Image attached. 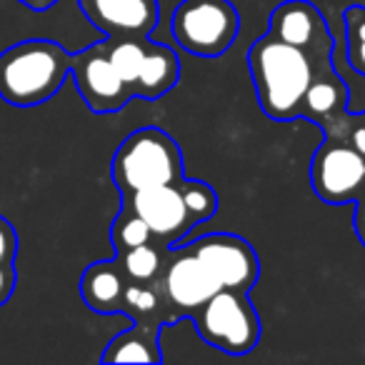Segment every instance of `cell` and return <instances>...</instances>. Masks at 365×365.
Instances as JSON below:
<instances>
[{"label":"cell","instance_id":"6da1fadb","mask_svg":"<svg viewBox=\"0 0 365 365\" xmlns=\"http://www.w3.org/2000/svg\"><path fill=\"white\" fill-rule=\"evenodd\" d=\"M248 68L265 115L278 123L300 118L303 98L313 83V63L303 48L268 31L250 46Z\"/></svg>","mask_w":365,"mask_h":365},{"label":"cell","instance_id":"7a4b0ae2","mask_svg":"<svg viewBox=\"0 0 365 365\" xmlns=\"http://www.w3.org/2000/svg\"><path fill=\"white\" fill-rule=\"evenodd\" d=\"M71 58L61 43L33 38L0 53V98L13 108H36L51 101L71 73Z\"/></svg>","mask_w":365,"mask_h":365},{"label":"cell","instance_id":"3957f363","mask_svg":"<svg viewBox=\"0 0 365 365\" xmlns=\"http://www.w3.org/2000/svg\"><path fill=\"white\" fill-rule=\"evenodd\" d=\"M110 175L120 195L148 185H173L182 180V153L175 138L160 128H140L118 145Z\"/></svg>","mask_w":365,"mask_h":365},{"label":"cell","instance_id":"277c9868","mask_svg":"<svg viewBox=\"0 0 365 365\" xmlns=\"http://www.w3.org/2000/svg\"><path fill=\"white\" fill-rule=\"evenodd\" d=\"M170 31L178 46L190 56L218 58L238 38L240 13L230 0H180Z\"/></svg>","mask_w":365,"mask_h":365},{"label":"cell","instance_id":"5b68a950","mask_svg":"<svg viewBox=\"0 0 365 365\" xmlns=\"http://www.w3.org/2000/svg\"><path fill=\"white\" fill-rule=\"evenodd\" d=\"M190 320L205 343L228 355L250 353L260 340V315L243 290L220 288Z\"/></svg>","mask_w":365,"mask_h":365},{"label":"cell","instance_id":"8992f818","mask_svg":"<svg viewBox=\"0 0 365 365\" xmlns=\"http://www.w3.org/2000/svg\"><path fill=\"white\" fill-rule=\"evenodd\" d=\"M310 185L328 205H345L365 193V155L348 140H328L310 163Z\"/></svg>","mask_w":365,"mask_h":365},{"label":"cell","instance_id":"52a82bcc","mask_svg":"<svg viewBox=\"0 0 365 365\" xmlns=\"http://www.w3.org/2000/svg\"><path fill=\"white\" fill-rule=\"evenodd\" d=\"M158 285L163 290V298L170 303L175 318H190L203 303H208L223 285L215 278V273L185 245V248H170L158 275Z\"/></svg>","mask_w":365,"mask_h":365},{"label":"cell","instance_id":"ba28073f","mask_svg":"<svg viewBox=\"0 0 365 365\" xmlns=\"http://www.w3.org/2000/svg\"><path fill=\"white\" fill-rule=\"evenodd\" d=\"M123 205L130 208L150 228L158 243L170 245V248H175L198 225L182 200L180 182L148 185V188L133 190V193L123 195Z\"/></svg>","mask_w":365,"mask_h":365},{"label":"cell","instance_id":"9c48e42d","mask_svg":"<svg viewBox=\"0 0 365 365\" xmlns=\"http://www.w3.org/2000/svg\"><path fill=\"white\" fill-rule=\"evenodd\" d=\"M273 36L290 46L303 48L313 63V73L320 68L333 66L335 41L325 23L323 13L310 0H285L270 13V28Z\"/></svg>","mask_w":365,"mask_h":365},{"label":"cell","instance_id":"30bf717a","mask_svg":"<svg viewBox=\"0 0 365 365\" xmlns=\"http://www.w3.org/2000/svg\"><path fill=\"white\" fill-rule=\"evenodd\" d=\"M71 73L76 78V88L81 98L98 115L118 113L133 101V91L123 83L113 63L108 61L103 41L81 53H73Z\"/></svg>","mask_w":365,"mask_h":365},{"label":"cell","instance_id":"8fae6325","mask_svg":"<svg viewBox=\"0 0 365 365\" xmlns=\"http://www.w3.org/2000/svg\"><path fill=\"white\" fill-rule=\"evenodd\" d=\"M188 248L213 270L223 288L250 293L253 285L258 283V275H260L258 253L240 235L233 233L200 235Z\"/></svg>","mask_w":365,"mask_h":365},{"label":"cell","instance_id":"7c38bea8","mask_svg":"<svg viewBox=\"0 0 365 365\" xmlns=\"http://www.w3.org/2000/svg\"><path fill=\"white\" fill-rule=\"evenodd\" d=\"M300 118H310L318 123L328 140H348V133L353 128L348 115V88L335 73V66L313 73V83L303 98Z\"/></svg>","mask_w":365,"mask_h":365},{"label":"cell","instance_id":"4fadbf2b","mask_svg":"<svg viewBox=\"0 0 365 365\" xmlns=\"http://www.w3.org/2000/svg\"><path fill=\"white\" fill-rule=\"evenodd\" d=\"M81 11L108 38H150L160 21L158 0H81Z\"/></svg>","mask_w":365,"mask_h":365},{"label":"cell","instance_id":"5bb4252c","mask_svg":"<svg viewBox=\"0 0 365 365\" xmlns=\"http://www.w3.org/2000/svg\"><path fill=\"white\" fill-rule=\"evenodd\" d=\"M128 275L118 260H101L83 270L81 298L96 313H120Z\"/></svg>","mask_w":365,"mask_h":365},{"label":"cell","instance_id":"9a60e30c","mask_svg":"<svg viewBox=\"0 0 365 365\" xmlns=\"http://www.w3.org/2000/svg\"><path fill=\"white\" fill-rule=\"evenodd\" d=\"M178 78H180V61H178L175 51L148 41L145 61H143L140 76L135 81V98L158 101L178 86Z\"/></svg>","mask_w":365,"mask_h":365},{"label":"cell","instance_id":"2e32d148","mask_svg":"<svg viewBox=\"0 0 365 365\" xmlns=\"http://www.w3.org/2000/svg\"><path fill=\"white\" fill-rule=\"evenodd\" d=\"M101 360L103 363H163L160 333L133 323V328L123 330L106 345Z\"/></svg>","mask_w":365,"mask_h":365},{"label":"cell","instance_id":"e0dca14e","mask_svg":"<svg viewBox=\"0 0 365 365\" xmlns=\"http://www.w3.org/2000/svg\"><path fill=\"white\" fill-rule=\"evenodd\" d=\"M170 253V245H163L158 240L150 243L135 245V248H128L123 253H115V260L120 263L123 273L128 275V280H135V283H153V280L160 275L165 258Z\"/></svg>","mask_w":365,"mask_h":365},{"label":"cell","instance_id":"ac0fdd59","mask_svg":"<svg viewBox=\"0 0 365 365\" xmlns=\"http://www.w3.org/2000/svg\"><path fill=\"white\" fill-rule=\"evenodd\" d=\"M110 240H113L115 253H123V250L135 248V245H143V243H150V240H155V238H153L150 228H148L130 208L123 205L120 213H118L115 220H113Z\"/></svg>","mask_w":365,"mask_h":365},{"label":"cell","instance_id":"d6986e66","mask_svg":"<svg viewBox=\"0 0 365 365\" xmlns=\"http://www.w3.org/2000/svg\"><path fill=\"white\" fill-rule=\"evenodd\" d=\"M180 193L182 200L188 205L190 215H193L195 223H203V220H210L218 210V193L213 190V185L203 180H180Z\"/></svg>","mask_w":365,"mask_h":365},{"label":"cell","instance_id":"ffe728a7","mask_svg":"<svg viewBox=\"0 0 365 365\" xmlns=\"http://www.w3.org/2000/svg\"><path fill=\"white\" fill-rule=\"evenodd\" d=\"M345 41H348V61L353 71L365 76V8L350 6L343 11Z\"/></svg>","mask_w":365,"mask_h":365},{"label":"cell","instance_id":"44dd1931","mask_svg":"<svg viewBox=\"0 0 365 365\" xmlns=\"http://www.w3.org/2000/svg\"><path fill=\"white\" fill-rule=\"evenodd\" d=\"M18 255V233L8 218L0 215V265H13Z\"/></svg>","mask_w":365,"mask_h":365},{"label":"cell","instance_id":"7402d4cb","mask_svg":"<svg viewBox=\"0 0 365 365\" xmlns=\"http://www.w3.org/2000/svg\"><path fill=\"white\" fill-rule=\"evenodd\" d=\"M16 283H18L16 265H0V308L11 300L13 290H16Z\"/></svg>","mask_w":365,"mask_h":365},{"label":"cell","instance_id":"603a6c76","mask_svg":"<svg viewBox=\"0 0 365 365\" xmlns=\"http://www.w3.org/2000/svg\"><path fill=\"white\" fill-rule=\"evenodd\" d=\"M348 143L360 155H365V120L353 123V128H350V133H348Z\"/></svg>","mask_w":365,"mask_h":365},{"label":"cell","instance_id":"cb8c5ba5","mask_svg":"<svg viewBox=\"0 0 365 365\" xmlns=\"http://www.w3.org/2000/svg\"><path fill=\"white\" fill-rule=\"evenodd\" d=\"M355 203H358V208H355V233H358L360 243H365V193Z\"/></svg>","mask_w":365,"mask_h":365},{"label":"cell","instance_id":"d4e9b609","mask_svg":"<svg viewBox=\"0 0 365 365\" xmlns=\"http://www.w3.org/2000/svg\"><path fill=\"white\" fill-rule=\"evenodd\" d=\"M23 6L26 8H31V11H48V8H53L58 3V0H21Z\"/></svg>","mask_w":365,"mask_h":365},{"label":"cell","instance_id":"484cf974","mask_svg":"<svg viewBox=\"0 0 365 365\" xmlns=\"http://www.w3.org/2000/svg\"><path fill=\"white\" fill-rule=\"evenodd\" d=\"M363 245H365V243H363Z\"/></svg>","mask_w":365,"mask_h":365}]
</instances>
